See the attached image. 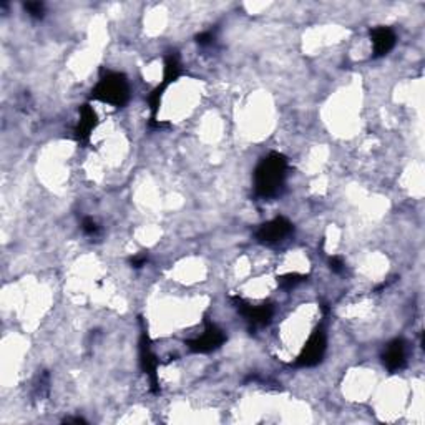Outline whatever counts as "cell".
Segmentation results:
<instances>
[{
	"mask_svg": "<svg viewBox=\"0 0 425 425\" xmlns=\"http://www.w3.org/2000/svg\"><path fill=\"white\" fill-rule=\"evenodd\" d=\"M292 233V223L284 216H278L274 220L264 223L259 226V229L256 231V239L259 243H278L281 239L290 236Z\"/></svg>",
	"mask_w": 425,
	"mask_h": 425,
	"instance_id": "277c9868",
	"label": "cell"
},
{
	"mask_svg": "<svg viewBox=\"0 0 425 425\" xmlns=\"http://www.w3.org/2000/svg\"><path fill=\"white\" fill-rule=\"evenodd\" d=\"M287 160L281 153H271L261 160L254 171V193L261 200L278 196L284 187Z\"/></svg>",
	"mask_w": 425,
	"mask_h": 425,
	"instance_id": "6da1fadb",
	"label": "cell"
},
{
	"mask_svg": "<svg viewBox=\"0 0 425 425\" xmlns=\"http://www.w3.org/2000/svg\"><path fill=\"white\" fill-rule=\"evenodd\" d=\"M382 362L390 372H397L406 367V344L402 339H395L386 346L382 352Z\"/></svg>",
	"mask_w": 425,
	"mask_h": 425,
	"instance_id": "ba28073f",
	"label": "cell"
},
{
	"mask_svg": "<svg viewBox=\"0 0 425 425\" xmlns=\"http://www.w3.org/2000/svg\"><path fill=\"white\" fill-rule=\"evenodd\" d=\"M225 341H226L225 332H223L221 329H218L214 324H208L206 325V331L203 332V336L196 337V339L193 341H188L187 346L193 350V352L206 354L220 348Z\"/></svg>",
	"mask_w": 425,
	"mask_h": 425,
	"instance_id": "8992f818",
	"label": "cell"
},
{
	"mask_svg": "<svg viewBox=\"0 0 425 425\" xmlns=\"http://www.w3.org/2000/svg\"><path fill=\"white\" fill-rule=\"evenodd\" d=\"M82 229H84V233L88 234V236H95V234H98V231H100L98 225L92 218H85L84 223H82Z\"/></svg>",
	"mask_w": 425,
	"mask_h": 425,
	"instance_id": "5bb4252c",
	"label": "cell"
},
{
	"mask_svg": "<svg viewBox=\"0 0 425 425\" xmlns=\"http://www.w3.org/2000/svg\"><path fill=\"white\" fill-rule=\"evenodd\" d=\"M147 261H148V258L145 254H140V256H135V258H131V264H133L135 267L145 266Z\"/></svg>",
	"mask_w": 425,
	"mask_h": 425,
	"instance_id": "e0dca14e",
	"label": "cell"
},
{
	"mask_svg": "<svg viewBox=\"0 0 425 425\" xmlns=\"http://www.w3.org/2000/svg\"><path fill=\"white\" fill-rule=\"evenodd\" d=\"M234 304H236L238 311L246 317L247 323L253 328H263V325L270 324L272 317V308L270 304H263V306H251V304L245 303L243 299L234 298Z\"/></svg>",
	"mask_w": 425,
	"mask_h": 425,
	"instance_id": "52a82bcc",
	"label": "cell"
},
{
	"mask_svg": "<svg viewBox=\"0 0 425 425\" xmlns=\"http://www.w3.org/2000/svg\"><path fill=\"white\" fill-rule=\"evenodd\" d=\"M26 10L28 12V15H32V17L35 19H42L44 17V3L40 2H27Z\"/></svg>",
	"mask_w": 425,
	"mask_h": 425,
	"instance_id": "4fadbf2b",
	"label": "cell"
},
{
	"mask_svg": "<svg viewBox=\"0 0 425 425\" xmlns=\"http://www.w3.org/2000/svg\"><path fill=\"white\" fill-rule=\"evenodd\" d=\"M325 348H328V337H325L323 328H317L316 331L311 334V337L308 339L303 350H301L298 361H296V366L312 367L319 364L325 354Z\"/></svg>",
	"mask_w": 425,
	"mask_h": 425,
	"instance_id": "3957f363",
	"label": "cell"
},
{
	"mask_svg": "<svg viewBox=\"0 0 425 425\" xmlns=\"http://www.w3.org/2000/svg\"><path fill=\"white\" fill-rule=\"evenodd\" d=\"M180 73H181V64H180L178 55H176V53H170V55L167 57V60H164V73H163L162 85H160L158 88L150 95V98H148L151 111L158 110L160 100H162V97H163V92L168 88V85L173 84V82L180 77Z\"/></svg>",
	"mask_w": 425,
	"mask_h": 425,
	"instance_id": "5b68a950",
	"label": "cell"
},
{
	"mask_svg": "<svg viewBox=\"0 0 425 425\" xmlns=\"http://www.w3.org/2000/svg\"><path fill=\"white\" fill-rule=\"evenodd\" d=\"M301 281H304L303 274H286L281 276L279 284L284 287V290H291V287H294L296 284H299Z\"/></svg>",
	"mask_w": 425,
	"mask_h": 425,
	"instance_id": "7c38bea8",
	"label": "cell"
},
{
	"mask_svg": "<svg viewBox=\"0 0 425 425\" xmlns=\"http://www.w3.org/2000/svg\"><path fill=\"white\" fill-rule=\"evenodd\" d=\"M331 270L334 272H342V270H344V263H342L341 258H331Z\"/></svg>",
	"mask_w": 425,
	"mask_h": 425,
	"instance_id": "2e32d148",
	"label": "cell"
},
{
	"mask_svg": "<svg viewBox=\"0 0 425 425\" xmlns=\"http://www.w3.org/2000/svg\"><path fill=\"white\" fill-rule=\"evenodd\" d=\"M92 98L98 102L108 103L120 108L128 102L130 98V86H128V80L122 73H106L98 80L92 90Z\"/></svg>",
	"mask_w": 425,
	"mask_h": 425,
	"instance_id": "7a4b0ae2",
	"label": "cell"
},
{
	"mask_svg": "<svg viewBox=\"0 0 425 425\" xmlns=\"http://www.w3.org/2000/svg\"><path fill=\"white\" fill-rule=\"evenodd\" d=\"M196 42L201 45V47H206V45H211L214 42V35L211 32H203L196 37Z\"/></svg>",
	"mask_w": 425,
	"mask_h": 425,
	"instance_id": "9a60e30c",
	"label": "cell"
},
{
	"mask_svg": "<svg viewBox=\"0 0 425 425\" xmlns=\"http://www.w3.org/2000/svg\"><path fill=\"white\" fill-rule=\"evenodd\" d=\"M97 113L90 105H84L80 108V122L75 128V136L80 143H86L90 138V133L93 131L95 125H97Z\"/></svg>",
	"mask_w": 425,
	"mask_h": 425,
	"instance_id": "8fae6325",
	"label": "cell"
},
{
	"mask_svg": "<svg viewBox=\"0 0 425 425\" xmlns=\"http://www.w3.org/2000/svg\"><path fill=\"white\" fill-rule=\"evenodd\" d=\"M140 357H142V366L145 374L150 377L151 382V389H153L155 394H158L160 387H158V377H156V366H158V361H156L155 354L151 352L150 344H148V337L143 334L142 342H140Z\"/></svg>",
	"mask_w": 425,
	"mask_h": 425,
	"instance_id": "9c48e42d",
	"label": "cell"
},
{
	"mask_svg": "<svg viewBox=\"0 0 425 425\" xmlns=\"http://www.w3.org/2000/svg\"><path fill=\"white\" fill-rule=\"evenodd\" d=\"M372 37V47H374V57H384L389 53L395 45V34L387 27H377L370 32Z\"/></svg>",
	"mask_w": 425,
	"mask_h": 425,
	"instance_id": "30bf717a",
	"label": "cell"
}]
</instances>
